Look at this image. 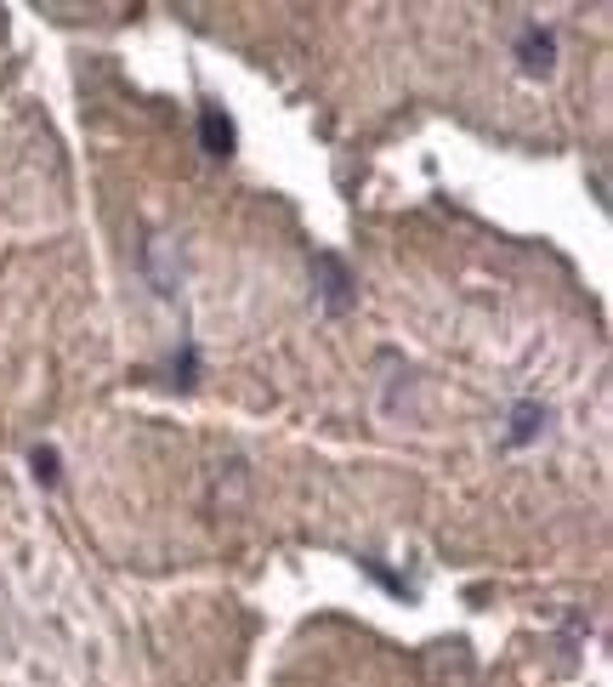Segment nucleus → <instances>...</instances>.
<instances>
[{
    "label": "nucleus",
    "mask_w": 613,
    "mask_h": 687,
    "mask_svg": "<svg viewBox=\"0 0 613 687\" xmlns=\"http://www.w3.org/2000/svg\"><path fill=\"white\" fill-rule=\"evenodd\" d=\"M199 131H205V148H211L216 159L233 154V125H228V114H222V108H205V114H199Z\"/></svg>",
    "instance_id": "1"
},
{
    "label": "nucleus",
    "mask_w": 613,
    "mask_h": 687,
    "mask_svg": "<svg viewBox=\"0 0 613 687\" xmlns=\"http://www.w3.org/2000/svg\"><path fill=\"white\" fill-rule=\"evenodd\" d=\"M551 52H557V40L545 35V29H528V35H523V69H528V74H545V69H551Z\"/></svg>",
    "instance_id": "2"
}]
</instances>
